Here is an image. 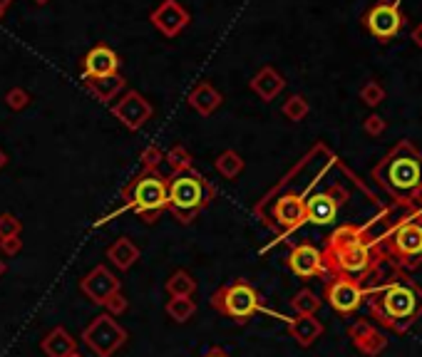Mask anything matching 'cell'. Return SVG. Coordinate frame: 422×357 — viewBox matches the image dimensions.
I'll return each mask as SVG.
<instances>
[{
	"instance_id": "cell-1",
	"label": "cell",
	"mask_w": 422,
	"mask_h": 357,
	"mask_svg": "<svg viewBox=\"0 0 422 357\" xmlns=\"http://www.w3.org/2000/svg\"><path fill=\"white\" fill-rule=\"evenodd\" d=\"M321 253L328 276H346L363 286H368L385 263L380 248H377V238H370V223L368 226H356V223L338 226L328 236L326 248Z\"/></svg>"
},
{
	"instance_id": "cell-2",
	"label": "cell",
	"mask_w": 422,
	"mask_h": 357,
	"mask_svg": "<svg viewBox=\"0 0 422 357\" xmlns=\"http://www.w3.org/2000/svg\"><path fill=\"white\" fill-rule=\"evenodd\" d=\"M373 281L365 295L373 317L390 332H407L422 317V288L397 268Z\"/></svg>"
},
{
	"instance_id": "cell-3",
	"label": "cell",
	"mask_w": 422,
	"mask_h": 357,
	"mask_svg": "<svg viewBox=\"0 0 422 357\" xmlns=\"http://www.w3.org/2000/svg\"><path fill=\"white\" fill-rule=\"evenodd\" d=\"M373 179L385 194L410 211L422 209V151L410 139H402L377 161Z\"/></svg>"
},
{
	"instance_id": "cell-4",
	"label": "cell",
	"mask_w": 422,
	"mask_h": 357,
	"mask_svg": "<svg viewBox=\"0 0 422 357\" xmlns=\"http://www.w3.org/2000/svg\"><path fill=\"white\" fill-rule=\"evenodd\" d=\"M169 201V176L159 174L157 169H142V174H137L127 187L122 189V206L110 216L95 221V226L112 221V216L122 211H134L139 216V221L152 226L164 211H167Z\"/></svg>"
},
{
	"instance_id": "cell-5",
	"label": "cell",
	"mask_w": 422,
	"mask_h": 357,
	"mask_svg": "<svg viewBox=\"0 0 422 357\" xmlns=\"http://www.w3.org/2000/svg\"><path fill=\"white\" fill-rule=\"evenodd\" d=\"M216 199L214 184L199 171H184V174L169 176V201L167 211L177 218L179 223L189 226L209 204Z\"/></svg>"
},
{
	"instance_id": "cell-6",
	"label": "cell",
	"mask_w": 422,
	"mask_h": 357,
	"mask_svg": "<svg viewBox=\"0 0 422 357\" xmlns=\"http://www.w3.org/2000/svg\"><path fill=\"white\" fill-rule=\"evenodd\" d=\"M382 258L390 263H397L402 268H417L422 263V216L415 211V216L402 218L400 223L382 233L377 238Z\"/></svg>"
},
{
	"instance_id": "cell-7",
	"label": "cell",
	"mask_w": 422,
	"mask_h": 357,
	"mask_svg": "<svg viewBox=\"0 0 422 357\" xmlns=\"http://www.w3.org/2000/svg\"><path fill=\"white\" fill-rule=\"evenodd\" d=\"M211 308L234 322H249L259 310H264L261 295L249 281H231L211 295Z\"/></svg>"
},
{
	"instance_id": "cell-8",
	"label": "cell",
	"mask_w": 422,
	"mask_h": 357,
	"mask_svg": "<svg viewBox=\"0 0 422 357\" xmlns=\"http://www.w3.org/2000/svg\"><path fill=\"white\" fill-rule=\"evenodd\" d=\"M129 332L115 320L112 315L102 312V315L92 317L90 325L82 330V342L95 352L97 357H112L117 350L127 345Z\"/></svg>"
},
{
	"instance_id": "cell-9",
	"label": "cell",
	"mask_w": 422,
	"mask_h": 357,
	"mask_svg": "<svg viewBox=\"0 0 422 357\" xmlns=\"http://www.w3.org/2000/svg\"><path fill=\"white\" fill-rule=\"evenodd\" d=\"M365 295H368V286H363V283L346 276H331V281H326V286H323V298H326V303L336 312H341V315L356 312L358 308L363 305Z\"/></svg>"
},
{
	"instance_id": "cell-10",
	"label": "cell",
	"mask_w": 422,
	"mask_h": 357,
	"mask_svg": "<svg viewBox=\"0 0 422 357\" xmlns=\"http://www.w3.org/2000/svg\"><path fill=\"white\" fill-rule=\"evenodd\" d=\"M402 23H405L402 13L397 11V6H392L387 0L375 3V6L365 13V18H363L365 30L380 42H390L392 37H397V33L402 30Z\"/></svg>"
},
{
	"instance_id": "cell-11",
	"label": "cell",
	"mask_w": 422,
	"mask_h": 357,
	"mask_svg": "<svg viewBox=\"0 0 422 357\" xmlns=\"http://www.w3.org/2000/svg\"><path fill=\"white\" fill-rule=\"evenodd\" d=\"M112 115L115 119L122 127H127L129 131H139L154 115V107L142 92L137 90H127L122 95V100H117L112 105Z\"/></svg>"
},
{
	"instance_id": "cell-12",
	"label": "cell",
	"mask_w": 422,
	"mask_h": 357,
	"mask_svg": "<svg viewBox=\"0 0 422 357\" xmlns=\"http://www.w3.org/2000/svg\"><path fill=\"white\" fill-rule=\"evenodd\" d=\"M348 199V192L343 187H331L328 192L313 194L305 199V223L313 226H328L338 218L343 201Z\"/></svg>"
},
{
	"instance_id": "cell-13",
	"label": "cell",
	"mask_w": 422,
	"mask_h": 357,
	"mask_svg": "<svg viewBox=\"0 0 422 357\" xmlns=\"http://www.w3.org/2000/svg\"><path fill=\"white\" fill-rule=\"evenodd\" d=\"M149 23H152L154 30L162 33L167 40H174V37H179L189 28L192 16H189V11L179 0H162L152 11V16H149Z\"/></svg>"
},
{
	"instance_id": "cell-14",
	"label": "cell",
	"mask_w": 422,
	"mask_h": 357,
	"mask_svg": "<svg viewBox=\"0 0 422 357\" xmlns=\"http://www.w3.org/2000/svg\"><path fill=\"white\" fill-rule=\"evenodd\" d=\"M281 233H291L305 223V199L298 194H283L271 206V218H266Z\"/></svg>"
},
{
	"instance_id": "cell-15",
	"label": "cell",
	"mask_w": 422,
	"mask_h": 357,
	"mask_svg": "<svg viewBox=\"0 0 422 357\" xmlns=\"http://www.w3.org/2000/svg\"><path fill=\"white\" fill-rule=\"evenodd\" d=\"M80 291L85 293V298L95 305H105L110 295H115L117 291H122V281L112 273V268L100 263L95 266L85 278L80 281Z\"/></svg>"
},
{
	"instance_id": "cell-16",
	"label": "cell",
	"mask_w": 422,
	"mask_h": 357,
	"mask_svg": "<svg viewBox=\"0 0 422 357\" xmlns=\"http://www.w3.org/2000/svg\"><path fill=\"white\" fill-rule=\"evenodd\" d=\"M286 263H288V271L293 273V276L303 278V281L328 276L326 266H323V253L318 251L313 243H298V246H293Z\"/></svg>"
},
{
	"instance_id": "cell-17",
	"label": "cell",
	"mask_w": 422,
	"mask_h": 357,
	"mask_svg": "<svg viewBox=\"0 0 422 357\" xmlns=\"http://www.w3.org/2000/svg\"><path fill=\"white\" fill-rule=\"evenodd\" d=\"M119 72V55L110 45H95L82 57V80L110 77Z\"/></svg>"
},
{
	"instance_id": "cell-18",
	"label": "cell",
	"mask_w": 422,
	"mask_h": 357,
	"mask_svg": "<svg viewBox=\"0 0 422 357\" xmlns=\"http://www.w3.org/2000/svg\"><path fill=\"white\" fill-rule=\"evenodd\" d=\"M348 337L358 347V352H363L365 357H377L387 347V337L365 317H361L348 327Z\"/></svg>"
},
{
	"instance_id": "cell-19",
	"label": "cell",
	"mask_w": 422,
	"mask_h": 357,
	"mask_svg": "<svg viewBox=\"0 0 422 357\" xmlns=\"http://www.w3.org/2000/svg\"><path fill=\"white\" fill-rule=\"evenodd\" d=\"M187 102L197 115L211 117L224 105V95H221L211 82H197V85L192 87V92L187 95Z\"/></svg>"
},
{
	"instance_id": "cell-20",
	"label": "cell",
	"mask_w": 422,
	"mask_h": 357,
	"mask_svg": "<svg viewBox=\"0 0 422 357\" xmlns=\"http://www.w3.org/2000/svg\"><path fill=\"white\" fill-rule=\"evenodd\" d=\"M249 87H251V92H254L256 97H261L264 102H274L276 97L286 90V80L281 72L274 70V67H261V70L251 77Z\"/></svg>"
},
{
	"instance_id": "cell-21",
	"label": "cell",
	"mask_w": 422,
	"mask_h": 357,
	"mask_svg": "<svg viewBox=\"0 0 422 357\" xmlns=\"http://www.w3.org/2000/svg\"><path fill=\"white\" fill-rule=\"evenodd\" d=\"M288 335L298 342L300 347H310L323 335V322L315 315H295L288 317Z\"/></svg>"
},
{
	"instance_id": "cell-22",
	"label": "cell",
	"mask_w": 422,
	"mask_h": 357,
	"mask_svg": "<svg viewBox=\"0 0 422 357\" xmlns=\"http://www.w3.org/2000/svg\"><path fill=\"white\" fill-rule=\"evenodd\" d=\"M40 350L45 352V357H72L77 355V340L67 332V327L57 325L42 337Z\"/></svg>"
},
{
	"instance_id": "cell-23",
	"label": "cell",
	"mask_w": 422,
	"mask_h": 357,
	"mask_svg": "<svg viewBox=\"0 0 422 357\" xmlns=\"http://www.w3.org/2000/svg\"><path fill=\"white\" fill-rule=\"evenodd\" d=\"M82 85H85V90L90 92L97 102L107 105V102H112L115 97L127 87V80L117 72V75H110V77H90V80H82Z\"/></svg>"
},
{
	"instance_id": "cell-24",
	"label": "cell",
	"mask_w": 422,
	"mask_h": 357,
	"mask_svg": "<svg viewBox=\"0 0 422 357\" xmlns=\"http://www.w3.org/2000/svg\"><path fill=\"white\" fill-rule=\"evenodd\" d=\"M107 261H110V266L112 268H117V271H129V268L134 266V263L139 261V246L132 241V238H127V236H122V238H117V241L112 243V246L107 248Z\"/></svg>"
},
{
	"instance_id": "cell-25",
	"label": "cell",
	"mask_w": 422,
	"mask_h": 357,
	"mask_svg": "<svg viewBox=\"0 0 422 357\" xmlns=\"http://www.w3.org/2000/svg\"><path fill=\"white\" fill-rule=\"evenodd\" d=\"M214 169L219 171L221 179H229V182H234V179H239V176H241V171L246 169V161L241 159L239 151L226 149V151H221V154L216 156Z\"/></svg>"
},
{
	"instance_id": "cell-26",
	"label": "cell",
	"mask_w": 422,
	"mask_h": 357,
	"mask_svg": "<svg viewBox=\"0 0 422 357\" xmlns=\"http://www.w3.org/2000/svg\"><path fill=\"white\" fill-rule=\"evenodd\" d=\"M167 293L172 298H192L194 291H197V281L192 278V273L187 271H174L172 276L167 278Z\"/></svg>"
},
{
	"instance_id": "cell-27",
	"label": "cell",
	"mask_w": 422,
	"mask_h": 357,
	"mask_svg": "<svg viewBox=\"0 0 422 357\" xmlns=\"http://www.w3.org/2000/svg\"><path fill=\"white\" fill-rule=\"evenodd\" d=\"M164 161H167L169 169H172V176L194 169V156L189 154V149L182 144H174L169 151H164Z\"/></svg>"
},
{
	"instance_id": "cell-28",
	"label": "cell",
	"mask_w": 422,
	"mask_h": 357,
	"mask_svg": "<svg viewBox=\"0 0 422 357\" xmlns=\"http://www.w3.org/2000/svg\"><path fill=\"white\" fill-rule=\"evenodd\" d=\"M321 303L323 300L310 288H303V291H298L291 298V308L295 310V315H315V312L321 310Z\"/></svg>"
},
{
	"instance_id": "cell-29",
	"label": "cell",
	"mask_w": 422,
	"mask_h": 357,
	"mask_svg": "<svg viewBox=\"0 0 422 357\" xmlns=\"http://www.w3.org/2000/svg\"><path fill=\"white\" fill-rule=\"evenodd\" d=\"M164 310L174 322H189L197 312V303L192 298H169Z\"/></svg>"
},
{
	"instance_id": "cell-30",
	"label": "cell",
	"mask_w": 422,
	"mask_h": 357,
	"mask_svg": "<svg viewBox=\"0 0 422 357\" xmlns=\"http://www.w3.org/2000/svg\"><path fill=\"white\" fill-rule=\"evenodd\" d=\"M281 112H283V117L288 122H303L305 117H308V112H310V105H308V100H305L303 95H291L288 100L283 102Z\"/></svg>"
},
{
	"instance_id": "cell-31",
	"label": "cell",
	"mask_w": 422,
	"mask_h": 357,
	"mask_svg": "<svg viewBox=\"0 0 422 357\" xmlns=\"http://www.w3.org/2000/svg\"><path fill=\"white\" fill-rule=\"evenodd\" d=\"M361 100H363V105H368V107H377L382 100H385V87H382L377 80L365 82L361 90Z\"/></svg>"
},
{
	"instance_id": "cell-32",
	"label": "cell",
	"mask_w": 422,
	"mask_h": 357,
	"mask_svg": "<svg viewBox=\"0 0 422 357\" xmlns=\"http://www.w3.org/2000/svg\"><path fill=\"white\" fill-rule=\"evenodd\" d=\"M30 102H33L30 92L23 90V87H13V90H8V95H6V105H8V110H13V112L28 110Z\"/></svg>"
},
{
	"instance_id": "cell-33",
	"label": "cell",
	"mask_w": 422,
	"mask_h": 357,
	"mask_svg": "<svg viewBox=\"0 0 422 357\" xmlns=\"http://www.w3.org/2000/svg\"><path fill=\"white\" fill-rule=\"evenodd\" d=\"M23 233V223L16 213L11 211H3L0 213V238H8V236H18Z\"/></svg>"
},
{
	"instance_id": "cell-34",
	"label": "cell",
	"mask_w": 422,
	"mask_h": 357,
	"mask_svg": "<svg viewBox=\"0 0 422 357\" xmlns=\"http://www.w3.org/2000/svg\"><path fill=\"white\" fill-rule=\"evenodd\" d=\"M162 161H164V151L159 149L157 144H149L139 151V164H142V169H157Z\"/></svg>"
},
{
	"instance_id": "cell-35",
	"label": "cell",
	"mask_w": 422,
	"mask_h": 357,
	"mask_svg": "<svg viewBox=\"0 0 422 357\" xmlns=\"http://www.w3.org/2000/svg\"><path fill=\"white\" fill-rule=\"evenodd\" d=\"M105 310H107V315H112V317H117V315H124V312L129 310V300L124 298V293L122 291H117L115 295H110L107 298V303H105Z\"/></svg>"
},
{
	"instance_id": "cell-36",
	"label": "cell",
	"mask_w": 422,
	"mask_h": 357,
	"mask_svg": "<svg viewBox=\"0 0 422 357\" xmlns=\"http://www.w3.org/2000/svg\"><path fill=\"white\" fill-rule=\"evenodd\" d=\"M363 129H365V134H370V136H382L387 129V122L382 119L380 115H370L365 122H363Z\"/></svg>"
},
{
	"instance_id": "cell-37",
	"label": "cell",
	"mask_w": 422,
	"mask_h": 357,
	"mask_svg": "<svg viewBox=\"0 0 422 357\" xmlns=\"http://www.w3.org/2000/svg\"><path fill=\"white\" fill-rule=\"evenodd\" d=\"M0 251H3V256H8V258L18 256V253L23 251V236L20 233H18V236L0 238Z\"/></svg>"
},
{
	"instance_id": "cell-38",
	"label": "cell",
	"mask_w": 422,
	"mask_h": 357,
	"mask_svg": "<svg viewBox=\"0 0 422 357\" xmlns=\"http://www.w3.org/2000/svg\"><path fill=\"white\" fill-rule=\"evenodd\" d=\"M410 37H412V42H415L417 47H422V23H417V25L412 28Z\"/></svg>"
},
{
	"instance_id": "cell-39",
	"label": "cell",
	"mask_w": 422,
	"mask_h": 357,
	"mask_svg": "<svg viewBox=\"0 0 422 357\" xmlns=\"http://www.w3.org/2000/svg\"><path fill=\"white\" fill-rule=\"evenodd\" d=\"M201 357H231V355L226 350H221V347H209V350L204 352Z\"/></svg>"
},
{
	"instance_id": "cell-40",
	"label": "cell",
	"mask_w": 422,
	"mask_h": 357,
	"mask_svg": "<svg viewBox=\"0 0 422 357\" xmlns=\"http://www.w3.org/2000/svg\"><path fill=\"white\" fill-rule=\"evenodd\" d=\"M6 166H8V154H6L3 149H0V171L6 169Z\"/></svg>"
},
{
	"instance_id": "cell-41",
	"label": "cell",
	"mask_w": 422,
	"mask_h": 357,
	"mask_svg": "<svg viewBox=\"0 0 422 357\" xmlns=\"http://www.w3.org/2000/svg\"><path fill=\"white\" fill-rule=\"evenodd\" d=\"M6 273H8V266H6V261H3V258H0V278L6 276Z\"/></svg>"
},
{
	"instance_id": "cell-42",
	"label": "cell",
	"mask_w": 422,
	"mask_h": 357,
	"mask_svg": "<svg viewBox=\"0 0 422 357\" xmlns=\"http://www.w3.org/2000/svg\"><path fill=\"white\" fill-rule=\"evenodd\" d=\"M11 6H13V0H0V8H6V11H8Z\"/></svg>"
},
{
	"instance_id": "cell-43",
	"label": "cell",
	"mask_w": 422,
	"mask_h": 357,
	"mask_svg": "<svg viewBox=\"0 0 422 357\" xmlns=\"http://www.w3.org/2000/svg\"><path fill=\"white\" fill-rule=\"evenodd\" d=\"M33 3H35V6H47L50 0H33Z\"/></svg>"
},
{
	"instance_id": "cell-44",
	"label": "cell",
	"mask_w": 422,
	"mask_h": 357,
	"mask_svg": "<svg viewBox=\"0 0 422 357\" xmlns=\"http://www.w3.org/2000/svg\"><path fill=\"white\" fill-rule=\"evenodd\" d=\"M6 13H8V11H6V8H0V23L6 21Z\"/></svg>"
},
{
	"instance_id": "cell-45",
	"label": "cell",
	"mask_w": 422,
	"mask_h": 357,
	"mask_svg": "<svg viewBox=\"0 0 422 357\" xmlns=\"http://www.w3.org/2000/svg\"><path fill=\"white\" fill-rule=\"evenodd\" d=\"M387 3H392V6H400V0H387Z\"/></svg>"
},
{
	"instance_id": "cell-46",
	"label": "cell",
	"mask_w": 422,
	"mask_h": 357,
	"mask_svg": "<svg viewBox=\"0 0 422 357\" xmlns=\"http://www.w3.org/2000/svg\"><path fill=\"white\" fill-rule=\"evenodd\" d=\"M72 357H80V355H72Z\"/></svg>"
}]
</instances>
